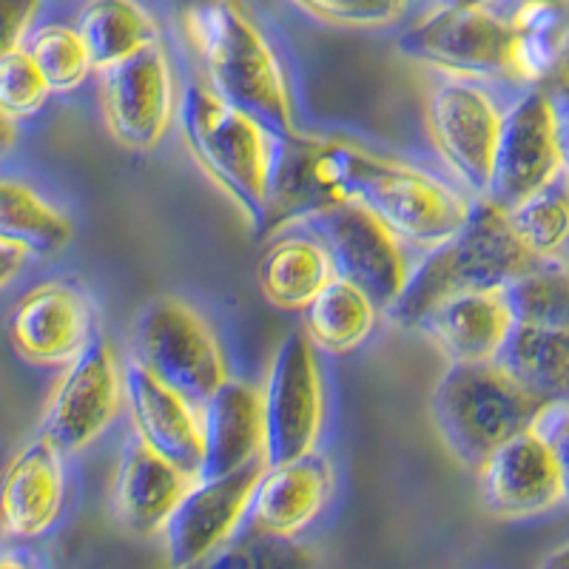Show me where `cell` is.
Returning a JSON list of instances; mask_svg holds the SVG:
<instances>
[{"label": "cell", "instance_id": "cell-39", "mask_svg": "<svg viewBox=\"0 0 569 569\" xmlns=\"http://www.w3.org/2000/svg\"><path fill=\"white\" fill-rule=\"evenodd\" d=\"M27 257H29L27 251H20V248L0 242V291H3L14 277H18L20 268L27 266Z\"/></svg>", "mask_w": 569, "mask_h": 569}, {"label": "cell", "instance_id": "cell-40", "mask_svg": "<svg viewBox=\"0 0 569 569\" xmlns=\"http://www.w3.org/2000/svg\"><path fill=\"white\" fill-rule=\"evenodd\" d=\"M14 142H18V120L0 109V157H7L14 149Z\"/></svg>", "mask_w": 569, "mask_h": 569}, {"label": "cell", "instance_id": "cell-35", "mask_svg": "<svg viewBox=\"0 0 569 569\" xmlns=\"http://www.w3.org/2000/svg\"><path fill=\"white\" fill-rule=\"evenodd\" d=\"M293 3L325 23L350 29L388 27L408 7V0H293Z\"/></svg>", "mask_w": 569, "mask_h": 569}, {"label": "cell", "instance_id": "cell-18", "mask_svg": "<svg viewBox=\"0 0 569 569\" xmlns=\"http://www.w3.org/2000/svg\"><path fill=\"white\" fill-rule=\"evenodd\" d=\"M126 401L134 421V436L149 445L157 456L200 479L202 465V425L200 408L186 396L162 385L160 379L131 359L123 368Z\"/></svg>", "mask_w": 569, "mask_h": 569}, {"label": "cell", "instance_id": "cell-10", "mask_svg": "<svg viewBox=\"0 0 569 569\" xmlns=\"http://www.w3.org/2000/svg\"><path fill=\"white\" fill-rule=\"evenodd\" d=\"M330 253L337 277L362 288L379 311H388L408 279L399 240L356 202H337L299 222Z\"/></svg>", "mask_w": 569, "mask_h": 569}, {"label": "cell", "instance_id": "cell-14", "mask_svg": "<svg viewBox=\"0 0 569 569\" xmlns=\"http://www.w3.org/2000/svg\"><path fill=\"white\" fill-rule=\"evenodd\" d=\"M481 507L501 521H527L567 507L563 472L547 436L530 427L496 447L479 467Z\"/></svg>", "mask_w": 569, "mask_h": 569}, {"label": "cell", "instance_id": "cell-15", "mask_svg": "<svg viewBox=\"0 0 569 569\" xmlns=\"http://www.w3.org/2000/svg\"><path fill=\"white\" fill-rule=\"evenodd\" d=\"M425 120L447 169L476 200L485 197L501 126V114L490 94L461 80L441 83L427 98Z\"/></svg>", "mask_w": 569, "mask_h": 569}, {"label": "cell", "instance_id": "cell-36", "mask_svg": "<svg viewBox=\"0 0 569 569\" xmlns=\"http://www.w3.org/2000/svg\"><path fill=\"white\" fill-rule=\"evenodd\" d=\"M43 0H0V54L23 43Z\"/></svg>", "mask_w": 569, "mask_h": 569}, {"label": "cell", "instance_id": "cell-37", "mask_svg": "<svg viewBox=\"0 0 569 569\" xmlns=\"http://www.w3.org/2000/svg\"><path fill=\"white\" fill-rule=\"evenodd\" d=\"M536 427L547 436V441L556 450V459L563 472V487H567V507H569V405H552L543 410Z\"/></svg>", "mask_w": 569, "mask_h": 569}, {"label": "cell", "instance_id": "cell-7", "mask_svg": "<svg viewBox=\"0 0 569 569\" xmlns=\"http://www.w3.org/2000/svg\"><path fill=\"white\" fill-rule=\"evenodd\" d=\"M266 467L288 465L317 450L325 425V385L317 348L305 333H288L277 345L262 388Z\"/></svg>", "mask_w": 569, "mask_h": 569}, {"label": "cell", "instance_id": "cell-32", "mask_svg": "<svg viewBox=\"0 0 569 569\" xmlns=\"http://www.w3.org/2000/svg\"><path fill=\"white\" fill-rule=\"evenodd\" d=\"M317 563L311 543L242 527L197 569H317Z\"/></svg>", "mask_w": 569, "mask_h": 569}, {"label": "cell", "instance_id": "cell-25", "mask_svg": "<svg viewBox=\"0 0 569 569\" xmlns=\"http://www.w3.org/2000/svg\"><path fill=\"white\" fill-rule=\"evenodd\" d=\"M333 277L330 253L313 237H279L259 259L262 297L279 311H305Z\"/></svg>", "mask_w": 569, "mask_h": 569}, {"label": "cell", "instance_id": "cell-11", "mask_svg": "<svg viewBox=\"0 0 569 569\" xmlns=\"http://www.w3.org/2000/svg\"><path fill=\"white\" fill-rule=\"evenodd\" d=\"M262 470L266 461H253L242 470L197 479L188 487L160 532L166 569H197L242 530Z\"/></svg>", "mask_w": 569, "mask_h": 569}, {"label": "cell", "instance_id": "cell-42", "mask_svg": "<svg viewBox=\"0 0 569 569\" xmlns=\"http://www.w3.org/2000/svg\"><path fill=\"white\" fill-rule=\"evenodd\" d=\"M0 569H38L34 561L23 552H3L0 550Z\"/></svg>", "mask_w": 569, "mask_h": 569}, {"label": "cell", "instance_id": "cell-20", "mask_svg": "<svg viewBox=\"0 0 569 569\" xmlns=\"http://www.w3.org/2000/svg\"><path fill=\"white\" fill-rule=\"evenodd\" d=\"M330 142L311 140L299 131L288 137H271V162L266 186V233L299 226L325 208L345 202L330 180Z\"/></svg>", "mask_w": 569, "mask_h": 569}, {"label": "cell", "instance_id": "cell-23", "mask_svg": "<svg viewBox=\"0 0 569 569\" xmlns=\"http://www.w3.org/2000/svg\"><path fill=\"white\" fill-rule=\"evenodd\" d=\"M512 313L501 291L461 293L427 313L421 330L447 362H496L498 350L512 330Z\"/></svg>", "mask_w": 569, "mask_h": 569}, {"label": "cell", "instance_id": "cell-21", "mask_svg": "<svg viewBox=\"0 0 569 569\" xmlns=\"http://www.w3.org/2000/svg\"><path fill=\"white\" fill-rule=\"evenodd\" d=\"M194 481V476L177 470L171 461L131 436L111 481V512L117 525L137 538H160L177 501Z\"/></svg>", "mask_w": 569, "mask_h": 569}, {"label": "cell", "instance_id": "cell-16", "mask_svg": "<svg viewBox=\"0 0 569 569\" xmlns=\"http://www.w3.org/2000/svg\"><path fill=\"white\" fill-rule=\"evenodd\" d=\"M94 319H98V311L86 284L74 279H49V282L34 284L32 291L14 305L9 337L27 362L66 368L98 337Z\"/></svg>", "mask_w": 569, "mask_h": 569}, {"label": "cell", "instance_id": "cell-31", "mask_svg": "<svg viewBox=\"0 0 569 569\" xmlns=\"http://www.w3.org/2000/svg\"><path fill=\"white\" fill-rule=\"evenodd\" d=\"M516 325L569 330V268L532 266L501 288Z\"/></svg>", "mask_w": 569, "mask_h": 569}, {"label": "cell", "instance_id": "cell-44", "mask_svg": "<svg viewBox=\"0 0 569 569\" xmlns=\"http://www.w3.org/2000/svg\"><path fill=\"white\" fill-rule=\"evenodd\" d=\"M492 0H445L441 7H465V9H479V7H490Z\"/></svg>", "mask_w": 569, "mask_h": 569}, {"label": "cell", "instance_id": "cell-3", "mask_svg": "<svg viewBox=\"0 0 569 569\" xmlns=\"http://www.w3.org/2000/svg\"><path fill=\"white\" fill-rule=\"evenodd\" d=\"M330 180L339 197L382 222L399 242L433 251L465 226L472 202L408 162L330 142Z\"/></svg>", "mask_w": 569, "mask_h": 569}, {"label": "cell", "instance_id": "cell-1", "mask_svg": "<svg viewBox=\"0 0 569 569\" xmlns=\"http://www.w3.org/2000/svg\"><path fill=\"white\" fill-rule=\"evenodd\" d=\"M182 29L217 98L251 117L273 140L297 131L282 63L240 7L231 0H200L186 9Z\"/></svg>", "mask_w": 569, "mask_h": 569}, {"label": "cell", "instance_id": "cell-29", "mask_svg": "<svg viewBox=\"0 0 569 569\" xmlns=\"http://www.w3.org/2000/svg\"><path fill=\"white\" fill-rule=\"evenodd\" d=\"M510 27V71L521 80L541 86L556 63L558 46L569 29V23L563 20V3H521Z\"/></svg>", "mask_w": 569, "mask_h": 569}, {"label": "cell", "instance_id": "cell-5", "mask_svg": "<svg viewBox=\"0 0 569 569\" xmlns=\"http://www.w3.org/2000/svg\"><path fill=\"white\" fill-rule=\"evenodd\" d=\"M177 120L197 166L240 206L262 237L271 134L202 83L186 86L177 103Z\"/></svg>", "mask_w": 569, "mask_h": 569}, {"label": "cell", "instance_id": "cell-38", "mask_svg": "<svg viewBox=\"0 0 569 569\" xmlns=\"http://www.w3.org/2000/svg\"><path fill=\"white\" fill-rule=\"evenodd\" d=\"M541 89L550 94V100L556 103L558 114H567L569 111V29L563 34L561 46H558L556 63H552L550 74L543 78Z\"/></svg>", "mask_w": 569, "mask_h": 569}, {"label": "cell", "instance_id": "cell-33", "mask_svg": "<svg viewBox=\"0 0 569 569\" xmlns=\"http://www.w3.org/2000/svg\"><path fill=\"white\" fill-rule=\"evenodd\" d=\"M27 52L32 54L34 66L52 91L78 89L89 78L91 58L78 29L60 27V23L40 27L29 40Z\"/></svg>", "mask_w": 569, "mask_h": 569}, {"label": "cell", "instance_id": "cell-2", "mask_svg": "<svg viewBox=\"0 0 569 569\" xmlns=\"http://www.w3.org/2000/svg\"><path fill=\"white\" fill-rule=\"evenodd\" d=\"M538 262L541 259L532 257L512 233L507 211L487 200H476L465 226L439 248L427 251L408 273L399 297L390 302L388 317L399 328L416 330V325L447 299L501 291Z\"/></svg>", "mask_w": 569, "mask_h": 569}, {"label": "cell", "instance_id": "cell-26", "mask_svg": "<svg viewBox=\"0 0 569 569\" xmlns=\"http://www.w3.org/2000/svg\"><path fill=\"white\" fill-rule=\"evenodd\" d=\"M373 299L342 277H333L317 299L305 308V337L317 350L330 356L353 353L370 339L376 328Z\"/></svg>", "mask_w": 569, "mask_h": 569}, {"label": "cell", "instance_id": "cell-9", "mask_svg": "<svg viewBox=\"0 0 569 569\" xmlns=\"http://www.w3.org/2000/svg\"><path fill=\"white\" fill-rule=\"evenodd\" d=\"M126 401V379L109 339H91L60 376L46 405L40 433L63 456L80 453L100 439Z\"/></svg>", "mask_w": 569, "mask_h": 569}, {"label": "cell", "instance_id": "cell-17", "mask_svg": "<svg viewBox=\"0 0 569 569\" xmlns=\"http://www.w3.org/2000/svg\"><path fill=\"white\" fill-rule=\"evenodd\" d=\"M63 505V453L38 433L0 476V530L18 541H32L58 525Z\"/></svg>", "mask_w": 569, "mask_h": 569}, {"label": "cell", "instance_id": "cell-43", "mask_svg": "<svg viewBox=\"0 0 569 569\" xmlns=\"http://www.w3.org/2000/svg\"><path fill=\"white\" fill-rule=\"evenodd\" d=\"M561 166L563 174L569 177V111L561 114Z\"/></svg>", "mask_w": 569, "mask_h": 569}, {"label": "cell", "instance_id": "cell-30", "mask_svg": "<svg viewBox=\"0 0 569 569\" xmlns=\"http://www.w3.org/2000/svg\"><path fill=\"white\" fill-rule=\"evenodd\" d=\"M512 233L536 259H552L569 246V177L561 174L556 182L518 202L507 211Z\"/></svg>", "mask_w": 569, "mask_h": 569}, {"label": "cell", "instance_id": "cell-6", "mask_svg": "<svg viewBox=\"0 0 569 569\" xmlns=\"http://www.w3.org/2000/svg\"><path fill=\"white\" fill-rule=\"evenodd\" d=\"M131 348L140 368L197 408L228 379L226 356L213 330L177 297H154L142 305Z\"/></svg>", "mask_w": 569, "mask_h": 569}, {"label": "cell", "instance_id": "cell-12", "mask_svg": "<svg viewBox=\"0 0 569 569\" xmlns=\"http://www.w3.org/2000/svg\"><path fill=\"white\" fill-rule=\"evenodd\" d=\"M109 134L129 151H151L174 120V74L160 40L100 71Z\"/></svg>", "mask_w": 569, "mask_h": 569}, {"label": "cell", "instance_id": "cell-13", "mask_svg": "<svg viewBox=\"0 0 569 569\" xmlns=\"http://www.w3.org/2000/svg\"><path fill=\"white\" fill-rule=\"evenodd\" d=\"M399 52L447 74L492 78L510 71L512 27L487 7H441L401 34Z\"/></svg>", "mask_w": 569, "mask_h": 569}, {"label": "cell", "instance_id": "cell-45", "mask_svg": "<svg viewBox=\"0 0 569 569\" xmlns=\"http://www.w3.org/2000/svg\"><path fill=\"white\" fill-rule=\"evenodd\" d=\"M521 3H569V0H521Z\"/></svg>", "mask_w": 569, "mask_h": 569}, {"label": "cell", "instance_id": "cell-28", "mask_svg": "<svg viewBox=\"0 0 569 569\" xmlns=\"http://www.w3.org/2000/svg\"><path fill=\"white\" fill-rule=\"evenodd\" d=\"M71 222L34 188L0 180V242L27 253H58L69 246Z\"/></svg>", "mask_w": 569, "mask_h": 569}, {"label": "cell", "instance_id": "cell-27", "mask_svg": "<svg viewBox=\"0 0 569 569\" xmlns=\"http://www.w3.org/2000/svg\"><path fill=\"white\" fill-rule=\"evenodd\" d=\"M91 69H109L117 60L157 43V23L137 0H89L78 18Z\"/></svg>", "mask_w": 569, "mask_h": 569}, {"label": "cell", "instance_id": "cell-19", "mask_svg": "<svg viewBox=\"0 0 569 569\" xmlns=\"http://www.w3.org/2000/svg\"><path fill=\"white\" fill-rule=\"evenodd\" d=\"M333 487V467L317 450L288 465L266 467L251 492L242 527L268 536L299 538L330 505Z\"/></svg>", "mask_w": 569, "mask_h": 569}, {"label": "cell", "instance_id": "cell-4", "mask_svg": "<svg viewBox=\"0 0 569 569\" xmlns=\"http://www.w3.org/2000/svg\"><path fill=\"white\" fill-rule=\"evenodd\" d=\"M541 399L518 388L496 362H450L430 396V416L447 453L476 467L521 430L536 427Z\"/></svg>", "mask_w": 569, "mask_h": 569}, {"label": "cell", "instance_id": "cell-41", "mask_svg": "<svg viewBox=\"0 0 569 569\" xmlns=\"http://www.w3.org/2000/svg\"><path fill=\"white\" fill-rule=\"evenodd\" d=\"M536 569H569V541L556 547L547 558H541V563Z\"/></svg>", "mask_w": 569, "mask_h": 569}, {"label": "cell", "instance_id": "cell-8", "mask_svg": "<svg viewBox=\"0 0 569 569\" xmlns=\"http://www.w3.org/2000/svg\"><path fill=\"white\" fill-rule=\"evenodd\" d=\"M561 174V114L550 94L536 86L501 114L490 182L479 200L510 211Z\"/></svg>", "mask_w": 569, "mask_h": 569}, {"label": "cell", "instance_id": "cell-34", "mask_svg": "<svg viewBox=\"0 0 569 569\" xmlns=\"http://www.w3.org/2000/svg\"><path fill=\"white\" fill-rule=\"evenodd\" d=\"M49 94H52V89L46 86L43 74L23 46L0 54V109L7 111L12 120L38 114Z\"/></svg>", "mask_w": 569, "mask_h": 569}, {"label": "cell", "instance_id": "cell-22", "mask_svg": "<svg viewBox=\"0 0 569 569\" xmlns=\"http://www.w3.org/2000/svg\"><path fill=\"white\" fill-rule=\"evenodd\" d=\"M200 479H217L253 461H262V445H266L262 396L253 385L228 376L200 405Z\"/></svg>", "mask_w": 569, "mask_h": 569}, {"label": "cell", "instance_id": "cell-24", "mask_svg": "<svg viewBox=\"0 0 569 569\" xmlns=\"http://www.w3.org/2000/svg\"><path fill=\"white\" fill-rule=\"evenodd\" d=\"M496 365L543 405H569V330L512 325Z\"/></svg>", "mask_w": 569, "mask_h": 569}]
</instances>
